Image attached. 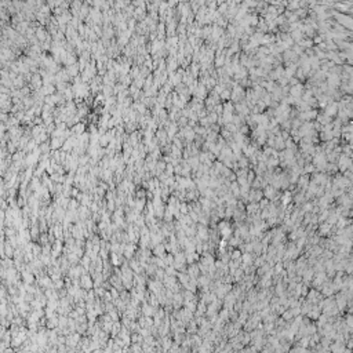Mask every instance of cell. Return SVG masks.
<instances>
[{"label":"cell","instance_id":"cell-4","mask_svg":"<svg viewBox=\"0 0 353 353\" xmlns=\"http://www.w3.org/2000/svg\"><path fill=\"white\" fill-rule=\"evenodd\" d=\"M181 211H182L183 214H186V212H188V207H186L185 204H182V206H181Z\"/></svg>","mask_w":353,"mask_h":353},{"label":"cell","instance_id":"cell-1","mask_svg":"<svg viewBox=\"0 0 353 353\" xmlns=\"http://www.w3.org/2000/svg\"><path fill=\"white\" fill-rule=\"evenodd\" d=\"M82 286L84 287L86 290L92 288V280L88 277V274H82Z\"/></svg>","mask_w":353,"mask_h":353},{"label":"cell","instance_id":"cell-2","mask_svg":"<svg viewBox=\"0 0 353 353\" xmlns=\"http://www.w3.org/2000/svg\"><path fill=\"white\" fill-rule=\"evenodd\" d=\"M144 310V315L145 316H154L156 315V309H153V305H145L142 308Z\"/></svg>","mask_w":353,"mask_h":353},{"label":"cell","instance_id":"cell-3","mask_svg":"<svg viewBox=\"0 0 353 353\" xmlns=\"http://www.w3.org/2000/svg\"><path fill=\"white\" fill-rule=\"evenodd\" d=\"M22 279H24V280L26 281V284L33 283V280H35V279H33V274H32V273H28V272H24V273H22Z\"/></svg>","mask_w":353,"mask_h":353}]
</instances>
